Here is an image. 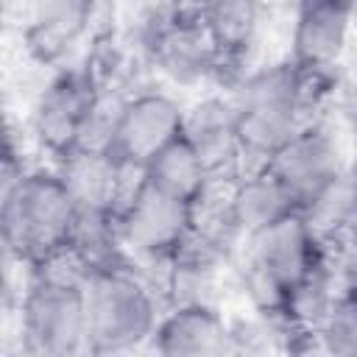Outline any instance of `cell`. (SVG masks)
<instances>
[{
    "label": "cell",
    "mask_w": 357,
    "mask_h": 357,
    "mask_svg": "<svg viewBox=\"0 0 357 357\" xmlns=\"http://www.w3.org/2000/svg\"><path fill=\"white\" fill-rule=\"evenodd\" d=\"M243 290L265 318H282L290 298L315 276L332 271L329 248L304 212L271 223L243 240Z\"/></svg>",
    "instance_id": "cell-1"
},
{
    "label": "cell",
    "mask_w": 357,
    "mask_h": 357,
    "mask_svg": "<svg viewBox=\"0 0 357 357\" xmlns=\"http://www.w3.org/2000/svg\"><path fill=\"white\" fill-rule=\"evenodd\" d=\"M81 212L56 167H28L0 190V234L6 257L36 268L75 245Z\"/></svg>",
    "instance_id": "cell-2"
},
{
    "label": "cell",
    "mask_w": 357,
    "mask_h": 357,
    "mask_svg": "<svg viewBox=\"0 0 357 357\" xmlns=\"http://www.w3.org/2000/svg\"><path fill=\"white\" fill-rule=\"evenodd\" d=\"M31 279L20 296L22 349L33 357H73L86 351V259L73 248L28 268Z\"/></svg>",
    "instance_id": "cell-3"
},
{
    "label": "cell",
    "mask_w": 357,
    "mask_h": 357,
    "mask_svg": "<svg viewBox=\"0 0 357 357\" xmlns=\"http://www.w3.org/2000/svg\"><path fill=\"white\" fill-rule=\"evenodd\" d=\"M326 81L301 73L290 59L265 64L240 78L231 103L237 134L251 165L265 162L301 126L312 123L318 89Z\"/></svg>",
    "instance_id": "cell-4"
},
{
    "label": "cell",
    "mask_w": 357,
    "mask_h": 357,
    "mask_svg": "<svg viewBox=\"0 0 357 357\" xmlns=\"http://www.w3.org/2000/svg\"><path fill=\"white\" fill-rule=\"evenodd\" d=\"M84 296L89 354L128 351L153 337L159 324L156 298L128 259L89 265Z\"/></svg>",
    "instance_id": "cell-5"
},
{
    "label": "cell",
    "mask_w": 357,
    "mask_h": 357,
    "mask_svg": "<svg viewBox=\"0 0 357 357\" xmlns=\"http://www.w3.org/2000/svg\"><path fill=\"white\" fill-rule=\"evenodd\" d=\"M114 223L120 245L128 257L170 265L192 237L195 204L167 195L139 173Z\"/></svg>",
    "instance_id": "cell-6"
},
{
    "label": "cell",
    "mask_w": 357,
    "mask_h": 357,
    "mask_svg": "<svg viewBox=\"0 0 357 357\" xmlns=\"http://www.w3.org/2000/svg\"><path fill=\"white\" fill-rule=\"evenodd\" d=\"M106 92L92 67H59L31 109V134L53 159L84 145Z\"/></svg>",
    "instance_id": "cell-7"
},
{
    "label": "cell",
    "mask_w": 357,
    "mask_h": 357,
    "mask_svg": "<svg viewBox=\"0 0 357 357\" xmlns=\"http://www.w3.org/2000/svg\"><path fill=\"white\" fill-rule=\"evenodd\" d=\"M145 53L151 64L176 86H195L220 75L209 33L195 8L170 6L151 17L145 28Z\"/></svg>",
    "instance_id": "cell-8"
},
{
    "label": "cell",
    "mask_w": 357,
    "mask_h": 357,
    "mask_svg": "<svg viewBox=\"0 0 357 357\" xmlns=\"http://www.w3.org/2000/svg\"><path fill=\"white\" fill-rule=\"evenodd\" d=\"M265 165L301 212H310L349 170L335 134L318 120L301 126L265 159Z\"/></svg>",
    "instance_id": "cell-9"
},
{
    "label": "cell",
    "mask_w": 357,
    "mask_h": 357,
    "mask_svg": "<svg viewBox=\"0 0 357 357\" xmlns=\"http://www.w3.org/2000/svg\"><path fill=\"white\" fill-rule=\"evenodd\" d=\"M184 106L159 89H145L120 100L109 151L128 167L142 173V167L181 134Z\"/></svg>",
    "instance_id": "cell-10"
},
{
    "label": "cell",
    "mask_w": 357,
    "mask_h": 357,
    "mask_svg": "<svg viewBox=\"0 0 357 357\" xmlns=\"http://www.w3.org/2000/svg\"><path fill=\"white\" fill-rule=\"evenodd\" d=\"M56 173L84 220H117V212L139 178V173L128 170L109 148H75L56 159Z\"/></svg>",
    "instance_id": "cell-11"
},
{
    "label": "cell",
    "mask_w": 357,
    "mask_h": 357,
    "mask_svg": "<svg viewBox=\"0 0 357 357\" xmlns=\"http://www.w3.org/2000/svg\"><path fill=\"white\" fill-rule=\"evenodd\" d=\"M354 25L346 0H296L287 59L301 73L326 81L340 67Z\"/></svg>",
    "instance_id": "cell-12"
},
{
    "label": "cell",
    "mask_w": 357,
    "mask_h": 357,
    "mask_svg": "<svg viewBox=\"0 0 357 357\" xmlns=\"http://www.w3.org/2000/svg\"><path fill=\"white\" fill-rule=\"evenodd\" d=\"M151 346L162 357H220L240 351L234 326L201 298L181 301L162 315Z\"/></svg>",
    "instance_id": "cell-13"
},
{
    "label": "cell",
    "mask_w": 357,
    "mask_h": 357,
    "mask_svg": "<svg viewBox=\"0 0 357 357\" xmlns=\"http://www.w3.org/2000/svg\"><path fill=\"white\" fill-rule=\"evenodd\" d=\"M181 137L198 151L206 162L215 181H231L243 173L245 151L237 134V117L231 98L206 95L190 106H184Z\"/></svg>",
    "instance_id": "cell-14"
},
{
    "label": "cell",
    "mask_w": 357,
    "mask_h": 357,
    "mask_svg": "<svg viewBox=\"0 0 357 357\" xmlns=\"http://www.w3.org/2000/svg\"><path fill=\"white\" fill-rule=\"evenodd\" d=\"M98 0H39L22 22L25 53L39 64H61L86 36Z\"/></svg>",
    "instance_id": "cell-15"
},
{
    "label": "cell",
    "mask_w": 357,
    "mask_h": 357,
    "mask_svg": "<svg viewBox=\"0 0 357 357\" xmlns=\"http://www.w3.org/2000/svg\"><path fill=\"white\" fill-rule=\"evenodd\" d=\"M265 0H201V20L215 47L220 75L237 73L257 47Z\"/></svg>",
    "instance_id": "cell-16"
},
{
    "label": "cell",
    "mask_w": 357,
    "mask_h": 357,
    "mask_svg": "<svg viewBox=\"0 0 357 357\" xmlns=\"http://www.w3.org/2000/svg\"><path fill=\"white\" fill-rule=\"evenodd\" d=\"M229 206H231L234 223L243 231V240L287 218L290 212H301L293 195L268 170L265 162L251 165L248 170H243L237 178L229 181Z\"/></svg>",
    "instance_id": "cell-17"
},
{
    "label": "cell",
    "mask_w": 357,
    "mask_h": 357,
    "mask_svg": "<svg viewBox=\"0 0 357 357\" xmlns=\"http://www.w3.org/2000/svg\"><path fill=\"white\" fill-rule=\"evenodd\" d=\"M142 178L153 187L165 190L167 195H176L187 204H198L218 181L212 178L206 162L198 156V151L178 134L173 142H167L145 167Z\"/></svg>",
    "instance_id": "cell-18"
},
{
    "label": "cell",
    "mask_w": 357,
    "mask_h": 357,
    "mask_svg": "<svg viewBox=\"0 0 357 357\" xmlns=\"http://www.w3.org/2000/svg\"><path fill=\"white\" fill-rule=\"evenodd\" d=\"M315 337L329 354L357 357V276L332 293Z\"/></svg>",
    "instance_id": "cell-19"
},
{
    "label": "cell",
    "mask_w": 357,
    "mask_h": 357,
    "mask_svg": "<svg viewBox=\"0 0 357 357\" xmlns=\"http://www.w3.org/2000/svg\"><path fill=\"white\" fill-rule=\"evenodd\" d=\"M39 6V0H3V17L22 28V22L31 17V11Z\"/></svg>",
    "instance_id": "cell-20"
},
{
    "label": "cell",
    "mask_w": 357,
    "mask_h": 357,
    "mask_svg": "<svg viewBox=\"0 0 357 357\" xmlns=\"http://www.w3.org/2000/svg\"><path fill=\"white\" fill-rule=\"evenodd\" d=\"M349 3V8H351V17H354V22H357V0H346Z\"/></svg>",
    "instance_id": "cell-21"
},
{
    "label": "cell",
    "mask_w": 357,
    "mask_h": 357,
    "mask_svg": "<svg viewBox=\"0 0 357 357\" xmlns=\"http://www.w3.org/2000/svg\"><path fill=\"white\" fill-rule=\"evenodd\" d=\"M195 3H201V0H195Z\"/></svg>",
    "instance_id": "cell-22"
}]
</instances>
